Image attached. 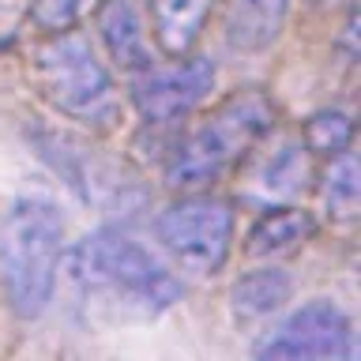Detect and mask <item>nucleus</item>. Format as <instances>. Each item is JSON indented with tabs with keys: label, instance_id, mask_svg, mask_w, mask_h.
Here are the masks:
<instances>
[{
	"label": "nucleus",
	"instance_id": "9",
	"mask_svg": "<svg viewBox=\"0 0 361 361\" xmlns=\"http://www.w3.org/2000/svg\"><path fill=\"white\" fill-rule=\"evenodd\" d=\"M290 0H226L222 34L237 53H259L282 34Z\"/></svg>",
	"mask_w": 361,
	"mask_h": 361
},
{
	"label": "nucleus",
	"instance_id": "5",
	"mask_svg": "<svg viewBox=\"0 0 361 361\" xmlns=\"http://www.w3.org/2000/svg\"><path fill=\"white\" fill-rule=\"evenodd\" d=\"M158 241L188 275H219L233 248V207L214 192H188L158 214Z\"/></svg>",
	"mask_w": 361,
	"mask_h": 361
},
{
	"label": "nucleus",
	"instance_id": "15",
	"mask_svg": "<svg viewBox=\"0 0 361 361\" xmlns=\"http://www.w3.org/2000/svg\"><path fill=\"white\" fill-rule=\"evenodd\" d=\"M301 143L309 154L335 158V154L350 151V143H354V121H350V113H343V109H320L305 121Z\"/></svg>",
	"mask_w": 361,
	"mask_h": 361
},
{
	"label": "nucleus",
	"instance_id": "10",
	"mask_svg": "<svg viewBox=\"0 0 361 361\" xmlns=\"http://www.w3.org/2000/svg\"><path fill=\"white\" fill-rule=\"evenodd\" d=\"M98 34L106 42V49L113 56V64L124 72H147L154 68L151 61V42H147L143 19L132 8V0H102L98 8Z\"/></svg>",
	"mask_w": 361,
	"mask_h": 361
},
{
	"label": "nucleus",
	"instance_id": "2",
	"mask_svg": "<svg viewBox=\"0 0 361 361\" xmlns=\"http://www.w3.org/2000/svg\"><path fill=\"white\" fill-rule=\"evenodd\" d=\"M72 275L90 301L124 316H158L180 298V282L121 230H94L72 252Z\"/></svg>",
	"mask_w": 361,
	"mask_h": 361
},
{
	"label": "nucleus",
	"instance_id": "17",
	"mask_svg": "<svg viewBox=\"0 0 361 361\" xmlns=\"http://www.w3.org/2000/svg\"><path fill=\"white\" fill-rule=\"evenodd\" d=\"M312 4H316V0H312Z\"/></svg>",
	"mask_w": 361,
	"mask_h": 361
},
{
	"label": "nucleus",
	"instance_id": "14",
	"mask_svg": "<svg viewBox=\"0 0 361 361\" xmlns=\"http://www.w3.org/2000/svg\"><path fill=\"white\" fill-rule=\"evenodd\" d=\"M290 298V275L279 267H259L233 286V312L241 320H264Z\"/></svg>",
	"mask_w": 361,
	"mask_h": 361
},
{
	"label": "nucleus",
	"instance_id": "12",
	"mask_svg": "<svg viewBox=\"0 0 361 361\" xmlns=\"http://www.w3.org/2000/svg\"><path fill=\"white\" fill-rule=\"evenodd\" d=\"M211 0H151V19H154V38L166 56L185 61L192 45L200 42V30L207 23Z\"/></svg>",
	"mask_w": 361,
	"mask_h": 361
},
{
	"label": "nucleus",
	"instance_id": "11",
	"mask_svg": "<svg viewBox=\"0 0 361 361\" xmlns=\"http://www.w3.org/2000/svg\"><path fill=\"white\" fill-rule=\"evenodd\" d=\"M316 233V219L305 207H271L267 214H259L256 226L245 237V252L248 256H282L301 248Z\"/></svg>",
	"mask_w": 361,
	"mask_h": 361
},
{
	"label": "nucleus",
	"instance_id": "13",
	"mask_svg": "<svg viewBox=\"0 0 361 361\" xmlns=\"http://www.w3.org/2000/svg\"><path fill=\"white\" fill-rule=\"evenodd\" d=\"M320 203L335 222H350L361 211V162L357 151H343L327 158V169L320 173Z\"/></svg>",
	"mask_w": 361,
	"mask_h": 361
},
{
	"label": "nucleus",
	"instance_id": "6",
	"mask_svg": "<svg viewBox=\"0 0 361 361\" xmlns=\"http://www.w3.org/2000/svg\"><path fill=\"white\" fill-rule=\"evenodd\" d=\"M354 350L350 320L335 301L293 309L256 350V361H346Z\"/></svg>",
	"mask_w": 361,
	"mask_h": 361
},
{
	"label": "nucleus",
	"instance_id": "16",
	"mask_svg": "<svg viewBox=\"0 0 361 361\" xmlns=\"http://www.w3.org/2000/svg\"><path fill=\"white\" fill-rule=\"evenodd\" d=\"M83 8L87 0H30V19L42 30L61 34V30H72V23L83 16Z\"/></svg>",
	"mask_w": 361,
	"mask_h": 361
},
{
	"label": "nucleus",
	"instance_id": "3",
	"mask_svg": "<svg viewBox=\"0 0 361 361\" xmlns=\"http://www.w3.org/2000/svg\"><path fill=\"white\" fill-rule=\"evenodd\" d=\"M64 248V214L45 196H19L0 222V282L19 320L49 309Z\"/></svg>",
	"mask_w": 361,
	"mask_h": 361
},
{
	"label": "nucleus",
	"instance_id": "4",
	"mask_svg": "<svg viewBox=\"0 0 361 361\" xmlns=\"http://www.w3.org/2000/svg\"><path fill=\"white\" fill-rule=\"evenodd\" d=\"M34 83L56 113L87 128H109L121 117V98L113 90V79L83 34H49L34 49Z\"/></svg>",
	"mask_w": 361,
	"mask_h": 361
},
{
	"label": "nucleus",
	"instance_id": "1",
	"mask_svg": "<svg viewBox=\"0 0 361 361\" xmlns=\"http://www.w3.org/2000/svg\"><path fill=\"white\" fill-rule=\"evenodd\" d=\"M271 128H275V102L259 87L233 90L173 143L166 180L188 192L207 188L226 169L241 166L248 151L271 135Z\"/></svg>",
	"mask_w": 361,
	"mask_h": 361
},
{
	"label": "nucleus",
	"instance_id": "7",
	"mask_svg": "<svg viewBox=\"0 0 361 361\" xmlns=\"http://www.w3.org/2000/svg\"><path fill=\"white\" fill-rule=\"evenodd\" d=\"M214 64L207 56H185L169 68H147L132 79V106L147 124H169L185 117L211 94Z\"/></svg>",
	"mask_w": 361,
	"mask_h": 361
},
{
	"label": "nucleus",
	"instance_id": "8",
	"mask_svg": "<svg viewBox=\"0 0 361 361\" xmlns=\"http://www.w3.org/2000/svg\"><path fill=\"white\" fill-rule=\"evenodd\" d=\"M309 177L312 169L301 135H275L267 147L259 140L245 158V188L264 203H282L301 196Z\"/></svg>",
	"mask_w": 361,
	"mask_h": 361
}]
</instances>
